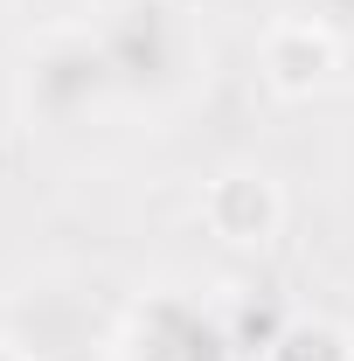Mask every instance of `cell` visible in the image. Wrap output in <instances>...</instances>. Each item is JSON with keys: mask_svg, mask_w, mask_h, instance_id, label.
I'll list each match as a JSON object with an SVG mask.
<instances>
[{"mask_svg": "<svg viewBox=\"0 0 354 361\" xmlns=\"http://www.w3.org/2000/svg\"><path fill=\"white\" fill-rule=\"evenodd\" d=\"M0 361H7V355H0Z\"/></svg>", "mask_w": 354, "mask_h": 361, "instance_id": "2", "label": "cell"}, {"mask_svg": "<svg viewBox=\"0 0 354 361\" xmlns=\"http://www.w3.org/2000/svg\"><path fill=\"white\" fill-rule=\"evenodd\" d=\"M292 42V28H278V35H271V49H285ZM299 56H271V70H278V84L285 90H306L312 77H319V70H326V42H319V35H306V21H299Z\"/></svg>", "mask_w": 354, "mask_h": 361, "instance_id": "1", "label": "cell"}]
</instances>
